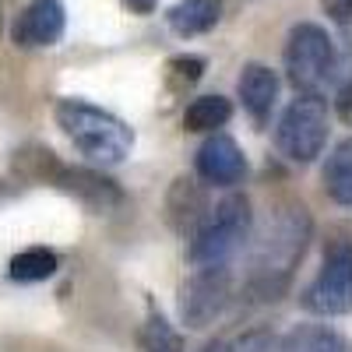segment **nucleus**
Instances as JSON below:
<instances>
[{
	"mask_svg": "<svg viewBox=\"0 0 352 352\" xmlns=\"http://www.w3.org/2000/svg\"><path fill=\"white\" fill-rule=\"evenodd\" d=\"M310 212L300 201H282L272 212L268 226L257 232V243L250 250V272H247V296L254 300H278L292 282V272L300 268V261L310 243Z\"/></svg>",
	"mask_w": 352,
	"mask_h": 352,
	"instance_id": "obj_1",
	"label": "nucleus"
},
{
	"mask_svg": "<svg viewBox=\"0 0 352 352\" xmlns=\"http://www.w3.org/2000/svg\"><path fill=\"white\" fill-rule=\"evenodd\" d=\"M53 116H56V127L74 141V148L99 166H120L134 148V131L120 116H113L85 99H60Z\"/></svg>",
	"mask_w": 352,
	"mask_h": 352,
	"instance_id": "obj_2",
	"label": "nucleus"
},
{
	"mask_svg": "<svg viewBox=\"0 0 352 352\" xmlns=\"http://www.w3.org/2000/svg\"><path fill=\"white\" fill-rule=\"evenodd\" d=\"M250 229H254V212L247 194H229L187 236V261L194 268L229 264L236 257V250L250 240Z\"/></svg>",
	"mask_w": 352,
	"mask_h": 352,
	"instance_id": "obj_3",
	"label": "nucleus"
},
{
	"mask_svg": "<svg viewBox=\"0 0 352 352\" xmlns=\"http://www.w3.org/2000/svg\"><path fill=\"white\" fill-rule=\"evenodd\" d=\"M300 303L317 317H342L352 310V229L335 226L324 240V261Z\"/></svg>",
	"mask_w": 352,
	"mask_h": 352,
	"instance_id": "obj_4",
	"label": "nucleus"
},
{
	"mask_svg": "<svg viewBox=\"0 0 352 352\" xmlns=\"http://www.w3.org/2000/svg\"><path fill=\"white\" fill-rule=\"evenodd\" d=\"M338 74L335 39L314 21L292 25L285 39V78L303 96H324V88Z\"/></svg>",
	"mask_w": 352,
	"mask_h": 352,
	"instance_id": "obj_5",
	"label": "nucleus"
},
{
	"mask_svg": "<svg viewBox=\"0 0 352 352\" xmlns=\"http://www.w3.org/2000/svg\"><path fill=\"white\" fill-rule=\"evenodd\" d=\"M275 144L289 162H314L328 144V106L320 96H296L275 127Z\"/></svg>",
	"mask_w": 352,
	"mask_h": 352,
	"instance_id": "obj_6",
	"label": "nucleus"
},
{
	"mask_svg": "<svg viewBox=\"0 0 352 352\" xmlns=\"http://www.w3.org/2000/svg\"><path fill=\"white\" fill-rule=\"evenodd\" d=\"M229 303H232V272H229V264L197 268L180 289V320L190 331H201V328L215 324Z\"/></svg>",
	"mask_w": 352,
	"mask_h": 352,
	"instance_id": "obj_7",
	"label": "nucleus"
},
{
	"mask_svg": "<svg viewBox=\"0 0 352 352\" xmlns=\"http://www.w3.org/2000/svg\"><path fill=\"white\" fill-rule=\"evenodd\" d=\"M194 169H197L201 180L212 184V187H236L247 176V155L229 134L212 131V138L197 148Z\"/></svg>",
	"mask_w": 352,
	"mask_h": 352,
	"instance_id": "obj_8",
	"label": "nucleus"
},
{
	"mask_svg": "<svg viewBox=\"0 0 352 352\" xmlns=\"http://www.w3.org/2000/svg\"><path fill=\"white\" fill-rule=\"evenodd\" d=\"M64 4L60 0H32L11 28V39L21 50H39V46H53L56 39L64 36Z\"/></svg>",
	"mask_w": 352,
	"mask_h": 352,
	"instance_id": "obj_9",
	"label": "nucleus"
},
{
	"mask_svg": "<svg viewBox=\"0 0 352 352\" xmlns=\"http://www.w3.org/2000/svg\"><path fill=\"white\" fill-rule=\"evenodd\" d=\"M56 187L67 190L74 201H81L85 208H92V212H109L116 208V204L124 201V190L116 187L109 176L96 173V169H64L56 173Z\"/></svg>",
	"mask_w": 352,
	"mask_h": 352,
	"instance_id": "obj_10",
	"label": "nucleus"
},
{
	"mask_svg": "<svg viewBox=\"0 0 352 352\" xmlns=\"http://www.w3.org/2000/svg\"><path fill=\"white\" fill-rule=\"evenodd\" d=\"M236 92H240L243 109L254 116L257 124H264L272 116L275 102H278V74L268 64H243Z\"/></svg>",
	"mask_w": 352,
	"mask_h": 352,
	"instance_id": "obj_11",
	"label": "nucleus"
},
{
	"mask_svg": "<svg viewBox=\"0 0 352 352\" xmlns=\"http://www.w3.org/2000/svg\"><path fill=\"white\" fill-rule=\"evenodd\" d=\"M208 197H204L201 184L197 180H187V176H180V180L173 184L169 197H166V219L176 232H184V236H190V232L208 219Z\"/></svg>",
	"mask_w": 352,
	"mask_h": 352,
	"instance_id": "obj_12",
	"label": "nucleus"
},
{
	"mask_svg": "<svg viewBox=\"0 0 352 352\" xmlns=\"http://www.w3.org/2000/svg\"><path fill=\"white\" fill-rule=\"evenodd\" d=\"M219 18H222V0H176L166 14L169 28L184 39L212 32L219 25Z\"/></svg>",
	"mask_w": 352,
	"mask_h": 352,
	"instance_id": "obj_13",
	"label": "nucleus"
},
{
	"mask_svg": "<svg viewBox=\"0 0 352 352\" xmlns=\"http://www.w3.org/2000/svg\"><path fill=\"white\" fill-rule=\"evenodd\" d=\"M282 352H352V345L328 324H300L282 338Z\"/></svg>",
	"mask_w": 352,
	"mask_h": 352,
	"instance_id": "obj_14",
	"label": "nucleus"
},
{
	"mask_svg": "<svg viewBox=\"0 0 352 352\" xmlns=\"http://www.w3.org/2000/svg\"><path fill=\"white\" fill-rule=\"evenodd\" d=\"M320 180H324V194H328L335 204H345V208H352V138L342 141L338 148L328 155Z\"/></svg>",
	"mask_w": 352,
	"mask_h": 352,
	"instance_id": "obj_15",
	"label": "nucleus"
},
{
	"mask_svg": "<svg viewBox=\"0 0 352 352\" xmlns=\"http://www.w3.org/2000/svg\"><path fill=\"white\" fill-rule=\"evenodd\" d=\"M229 116H232V102L226 96H197L184 109V127L194 134H212L229 124Z\"/></svg>",
	"mask_w": 352,
	"mask_h": 352,
	"instance_id": "obj_16",
	"label": "nucleus"
},
{
	"mask_svg": "<svg viewBox=\"0 0 352 352\" xmlns=\"http://www.w3.org/2000/svg\"><path fill=\"white\" fill-rule=\"evenodd\" d=\"M56 268H60V261H56L53 250H46V247H28V250H21V254L11 257L8 275H11L14 282H25V285H28V282H46V278H53Z\"/></svg>",
	"mask_w": 352,
	"mask_h": 352,
	"instance_id": "obj_17",
	"label": "nucleus"
},
{
	"mask_svg": "<svg viewBox=\"0 0 352 352\" xmlns=\"http://www.w3.org/2000/svg\"><path fill=\"white\" fill-rule=\"evenodd\" d=\"M204 74V60L194 53H184V56H173V60L166 64V78H169V88L173 92H187V88H194Z\"/></svg>",
	"mask_w": 352,
	"mask_h": 352,
	"instance_id": "obj_18",
	"label": "nucleus"
},
{
	"mask_svg": "<svg viewBox=\"0 0 352 352\" xmlns=\"http://www.w3.org/2000/svg\"><path fill=\"white\" fill-rule=\"evenodd\" d=\"M144 352H184V338L169 328L162 314H152L144 324Z\"/></svg>",
	"mask_w": 352,
	"mask_h": 352,
	"instance_id": "obj_19",
	"label": "nucleus"
},
{
	"mask_svg": "<svg viewBox=\"0 0 352 352\" xmlns=\"http://www.w3.org/2000/svg\"><path fill=\"white\" fill-rule=\"evenodd\" d=\"M232 352H282V338L268 328H250L229 345Z\"/></svg>",
	"mask_w": 352,
	"mask_h": 352,
	"instance_id": "obj_20",
	"label": "nucleus"
},
{
	"mask_svg": "<svg viewBox=\"0 0 352 352\" xmlns=\"http://www.w3.org/2000/svg\"><path fill=\"white\" fill-rule=\"evenodd\" d=\"M320 8L335 25H352V0H320Z\"/></svg>",
	"mask_w": 352,
	"mask_h": 352,
	"instance_id": "obj_21",
	"label": "nucleus"
},
{
	"mask_svg": "<svg viewBox=\"0 0 352 352\" xmlns=\"http://www.w3.org/2000/svg\"><path fill=\"white\" fill-rule=\"evenodd\" d=\"M335 113H338V120L352 127V81L338 85V92H335Z\"/></svg>",
	"mask_w": 352,
	"mask_h": 352,
	"instance_id": "obj_22",
	"label": "nucleus"
},
{
	"mask_svg": "<svg viewBox=\"0 0 352 352\" xmlns=\"http://www.w3.org/2000/svg\"><path fill=\"white\" fill-rule=\"evenodd\" d=\"M120 4L131 11V14H152L159 8V0H120Z\"/></svg>",
	"mask_w": 352,
	"mask_h": 352,
	"instance_id": "obj_23",
	"label": "nucleus"
},
{
	"mask_svg": "<svg viewBox=\"0 0 352 352\" xmlns=\"http://www.w3.org/2000/svg\"><path fill=\"white\" fill-rule=\"evenodd\" d=\"M197 352H232V349H229L226 342H204V345H201Z\"/></svg>",
	"mask_w": 352,
	"mask_h": 352,
	"instance_id": "obj_24",
	"label": "nucleus"
}]
</instances>
